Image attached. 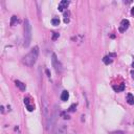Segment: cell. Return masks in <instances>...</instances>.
<instances>
[{
	"instance_id": "cell-1",
	"label": "cell",
	"mask_w": 134,
	"mask_h": 134,
	"mask_svg": "<svg viewBox=\"0 0 134 134\" xmlns=\"http://www.w3.org/2000/svg\"><path fill=\"white\" fill-rule=\"evenodd\" d=\"M38 56H39V47L38 46H35L29 52V54H27L25 57L23 58V63L26 66H29V67L34 66V64L36 63L37 59H38Z\"/></svg>"
},
{
	"instance_id": "cell-2",
	"label": "cell",
	"mask_w": 134,
	"mask_h": 134,
	"mask_svg": "<svg viewBox=\"0 0 134 134\" xmlns=\"http://www.w3.org/2000/svg\"><path fill=\"white\" fill-rule=\"evenodd\" d=\"M31 42V24L29 19L24 20V47H29Z\"/></svg>"
},
{
	"instance_id": "cell-3",
	"label": "cell",
	"mask_w": 134,
	"mask_h": 134,
	"mask_svg": "<svg viewBox=\"0 0 134 134\" xmlns=\"http://www.w3.org/2000/svg\"><path fill=\"white\" fill-rule=\"evenodd\" d=\"M58 117H59V109H58V106L55 105L54 110H52L51 115H50V117H49V121L46 124V129L48 131H51V130L54 129V126H55L56 123H57Z\"/></svg>"
},
{
	"instance_id": "cell-4",
	"label": "cell",
	"mask_w": 134,
	"mask_h": 134,
	"mask_svg": "<svg viewBox=\"0 0 134 134\" xmlns=\"http://www.w3.org/2000/svg\"><path fill=\"white\" fill-rule=\"evenodd\" d=\"M42 111H43V115L45 117V122H46V124L49 121V117H50V115H49V107H48V102H47V97L45 94L42 96Z\"/></svg>"
},
{
	"instance_id": "cell-5",
	"label": "cell",
	"mask_w": 134,
	"mask_h": 134,
	"mask_svg": "<svg viewBox=\"0 0 134 134\" xmlns=\"http://www.w3.org/2000/svg\"><path fill=\"white\" fill-rule=\"evenodd\" d=\"M51 63H52V67L55 68L56 70V72L57 73H61L62 72V64H61V62L59 61V59L57 57V55L56 54H52L51 55Z\"/></svg>"
},
{
	"instance_id": "cell-6",
	"label": "cell",
	"mask_w": 134,
	"mask_h": 134,
	"mask_svg": "<svg viewBox=\"0 0 134 134\" xmlns=\"http://www.w3.org/2000/svg\"><path fill=\"white\" fill-rule=\"evenodd\" d=\"M130 25V22H129V20H127V19H124L121 22V26H119V31L121 33H124V31H126L127 29H128V27Z\"/></svg>"
},
{
	"instance_id": "cell-7",
	"label": "cell",
	"mask_w": 134,
	"mask_h": 134,
	"mask_svg": "<svg viewBox=\"0 0 134 134\" xmlns=\"http://www.w3.org/2000/svg\"><path fill=\"white\" fill-rule=\"evenodd\" d=\"M55 134H67V127L66 125L62 124V125H59L56 129V132Z\"/></svg>"
},
{
	"instance_id": "cell-8",
	"label": "cell",
	"mask_w": 134,
	"mask_h": 134,
	"mask_svg": "<svg viewBox=\"0 0 134 134\" xmlns=\"http://www.w3.org/2000/svg\"><path fill=\"white\" fill-rule=\"evenodd\" d=\"M68 5H69V1H67V0H63V1H61L59 3L58 10H60V12H63L65 9L68 8Z\"/></svg>"
},
{
	"instance_id": "cell-9",
	"label": "cell",
	"mask_w": 134,
	"mask_h": 134,
	"mask_svg": "<svg viewBox=\"0 0 134 134\" xmlns=\"http://www.w3.org/2000/svg\"><path fill=\"white\" fill-rule=\"evenodd\" d=\"M24 104H25V106H26V108H27V110L29 111H34L35 110V106L34 105H30V103H29V97H25L24 98Z\"/></svg>"
},
{
	"instance_id": "cell-10",
	"label": "cell",
	"mask_w": 134,
	"mask_h": 134,
	"mask_svg": "<svg viewBox=\"0 0 134 134\" xmlns=\"http://www.w3.org/2000/svg\"><path fill=\"white\" fill-rule=\"evenodd\" d=\"M15 84H16V87H18L21 91H25L26 86L24 83H22L21 81H15Z\"/></svg>"
},
{
	"instance_id": "cell-11",
	"label": "cell",
	"mask_w": 134,
	"mask_h": 134,
	"mask_svg": "<svg viewBox=\"0 0 134 134\" xmlns=\"http://www.w3.org/2000/svg\"><path fill=\"white\" fill-rule=\"evenodd\" d=\"M68 98H69V92L67 90H64L61 93V100L63 102H66V101H68Z\"/></svg>"
},
{
	"instance_id": "cell-12",
	"label": "cell",
	"mask_w": 134,
	"mask_h": 134,
	"mask_svg": "<svg viewBox=\"0 0 134 134\" xmlns=\"http://www.w3.org/2000/svg\"><path fill=\"white\" fill-rule=\"evenodd\" d=\"M127 102H128V104H130V105H133L134 104V96H133V94H131V93L127 94Z\"/></svg>"
},
{
	"instance_id": "cell-13",
	"label": "cell",
	"mask_w": 134,
	"mask_h": 134,
	"mask_svg": "<svg viewBox=\"0 0 134 134\" xmlns=\"http://www.w3.org/2000/svg\"><path fill=\"white\" fill-rule=\"evenodd\" d=\"M103 62L105 63L106 65L111 64V63H112V58H111V56H106V57H104V59H103Z\"/></svg>"
},
{
	"instance_id": "cell-14",
	"label": "cell",
	"mask_w": 134,
	"mask_h": 134,
	"mask_svg": "<svg viewBox=\"0 0 134 134\" xmlns=\"http://www.w3.org/2000/svg\"><path fill=\"white\" fill-rule=\"evenodd\" d=\"M51 23H52V25L58 26L59 24H60V19L59 18H52L51 19Z\"/></svg>"
},
{
	"instance_id": "cell-15",
	"label": "cell",
	"mask_w": 134,
	"mask_h": 134,
	"mask_svg": "<svg viewBox=\"0 0 134 134\" xmlns=\"http://www.w3.org/2000/svg\"><path fill=\"white\" fill-rule=\"evenodd\" d=\"M76 108H77V105H76V104H72L71 106H70V108H69V111H70V112L76 111Z\"/></svg>"
},
{
	"instance_id": "cell-16",
	"label": "cell",
	"mask_w": 134,
	"mask_h": 134,
	"mask_svg": "<svg viewBox=\"0 0 134 134\" xmlns=\"http://www.w3.org/2000/svg\"><path fill=\"white\" fill-rule=\"evenodd\" d=\"M16 21H17V16H13L12 17V21H10V25H14Z\"/></svg>"
},
{
	"instance_id": "cell-17",
	"label": "cell",
	"mask_w": 134,
	"mask_h": 134,
	"mask_svg": "<svg viewBox=\"0 0 134 134\" xmlns=\"http://www.w3.org/2000/svg\"><path fill=\"white\" fill-rule=\"evenodd\" d=\"M62 116H63V118H64V119H69V118H70L69 115L67 114L66 112H63V113H62Z\"/></svg>"
},
{
	"instance_id": "cell-18",
	"label": "cell",
	"mask_w": 134,
	"mask_h": 134,
	"mask_svg": "<svg viewBox=\"0 0 134 134\" xmlns=\"http://www.w3.org/2000/svg\"><path fill=\"white\" fill-rule=\"evenodd\" d=\"M59 38V34L58 33H54V36H52V40H57V39Z\"/></svg>"
},
{
	"instance_id": "cell-19",
	"label": "cell",
	"mask_w": 134,
	"mask_h": 134,
	"mask_svg": "<svg viewBox=\"0 0 134 134\" xmlns=\"http://www.w3.org/2000/svg\"><path fill=\"white\" fill-rule=\"evenodd\" d=\"M125 89V84H121V86H119V88L117 89V91H123Z\"/></svg>"
},
{
	"instance_id": "cell-20",
	"label": "cell",
	"mask_w": 134,
	"mask_h": 134,
	"mask_svg": "<svg viewBox=\"0 0 134 134\" xmlns=\"http://www.w3.org/2000/svg\"><path fill=\"white\" fill-rule=\"evenodd\" d=\"M111 134H125L123 131H114V132H112Z\"/></svg>"
},
{
	"instance_id": "cell-21",
	"label": "cell",
	"mask_w": 134,
	"mask_h": 134,
	"mask_svg": "<svg viewBox=\"0 0 134 134\" xmlns=\"http://www.w3.org/2000/svg\"><path fill=\"white\" fill-rule=\"evenodd\" d=\"M131 14H132V15L134 16V6H133V8L131 9Z\"/></svg>"
},
{
	"instance_id": "cell-22",
	"label": "cell",
	"mask_w": 134,
	"mask_h": 134,
	"mask_svg": "<svg viewBox=\"0 0 134 134\" xmlns=\"http://www.w3.org/2000/svg\"><path fill=\"white\" fill-rule=\"evenodd\" d=\"M132 67H133V68H134V61H133V63H132Z\"/></svg>"
}]
</instances>
